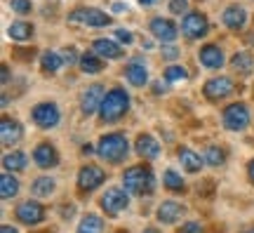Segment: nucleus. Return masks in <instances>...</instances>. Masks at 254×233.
<instances>
[{
	"label": "nucleus",
	"instance_id": "nucleus-3",
	"mask_svg": "<svg viewBox=\"0 0 254 233\" xmlns=\"http://www.w3.org/2000/svg\"><path fill=\"white\" fill-rule=\"evenodd\" d=\"M129 108V94H127L123 87H113V90L106 92V97L101 101L99 108V118L101 123H116L127 113Z\"/></svg>",
	"mask_w": 254,
	"mask_h": 233
},
{
	"label": "nucleus",
	"instance_id": "nucleus-26",
	"mask_svg": "<svg viewBox=\"0 0 254 233\" xmlns=\"http://www.w3.org/2000/svg\"><path fill=\"white\" fill-rule=\"evenodd\" d=\"M17 193H19V179L12 172H5L0 177V196H2V200H9V198H14Z\"/></svg>",
	"mask_w": 254,
	"mask_h": 233
},
{
	"label": "nucleus",
	"instance_id": "nucleus-38",
	"mask_svg": "<svg viewBox=\"0 0 254 233\" xmlns=\"http://www.w3.org/2000/svg\"><path fill=\"white\" fill-rule=\"evenodd\" d=\"M179 233H202V226L198 222H186V224H182Z\"/></svg>",
	"mask_w": 254,
	"mask_h": 233
},
{
	"label": "nucleus",
	"instance_id": "nucleus-12",
	"mask_svg": "<svg viewBox=\"0 0 254 233\" xmlns=\"http://www.w3.org/2000/svg\"><path fill=\"white\" fill-rule=\"evenodd\" d=\"M17 219L21 224L36 226L45 219V207L40 205V203H36V200H24L17 207Z\"/></svg>",
	"mask_w": 254,
	"mask_h": 233
},
{
	"label": "nucleus",
	"instance_id": "nucleus-35",
	"mask_svg": "<svg viewBox=\"0 0 254 233\" xmlns=\"http://www.w3.org/2000/svg\"><path fill=\"white\" fill-rule=\"evenodd\" d=\"M172 14H189V0H170Z\"/></svg>",
	"mask_w": 254,
	"mask_h": 233
},
{
	"label": "nucleus",
	"instance_id": "nucleus-10",
	"mask_svg": "<svg viewBox=\"0 0 254 233\" xmlns=\"http://www.w3.org/2000/svg\"><path fill=\"white\" fill-rule=\"evenodd\" d=\"M33 123H36L38 127H43V130H47V127H57L59 125V120H62V113H59V106L57 104H52V101H43V104H38L36 108H33Z\"/></svg>",
	"mask_w": 254,
	"mask_h": 233
},
{
	"label": "nucleus",
	"instance_id": "nucleus-28",
	"mask_svg": "<svg viewBox=\"0 0 254 233\" xmlns=\"http://www.w3.org/2000/svg\"><path fill=\"white\" fill-rule=\"evenodd\" d=\"M78 233H104V219L99 215H85L78 224Z\"/></svg>",
	"mask_w": 254,
	"mask_h": 233
},
{
	"label": "nucleus",
	"instance_id": "nucleus-45",
	"mask_svg": "<svg viewBox=\"0 0 254 233\" xmlns=\"http://www.w3.org/2000/svg\"><path fill=\"white\" fill-rule=\"evenodd\" d=\"M139 2H141V5H153L155 0H139Z\"/></svg>",
	"mask_w": 254,
	"mask_h": 233
},
{
	"label": "nucleus",
	"instance_id": "nucleus-37",
	"mask_svg": "<svg viewBox=\"0 0 254 233\" xmlns=\"http://www.w3.org/2000/svg\"><path fill=\"white\" fill-rule=\"evenodd\" d=\"M116 38H118L120 43H125V45H132V43H134V36H132L127 28H118V31H116Z\"/></svg>",
	"mask_w": 254,
	"mask_h": 233
},
{
	"label": "nucleus",
	"instance_id": "nucleus-9",
	"mask_svg": "<svg viewBox=\"0 0 254 233\" xmlns=\"http://www.w3.org/2000/svg\"><path fill=\"white\" fill-rule=\"evenodd\" d=\"M106 181V172L101 170L99 165H82L78 170V188L90 193L94 188H99Z\"/></svg>",
	"mask_w": 254,
	"mask_h": 233
},
{
	"label": "nucleus",
	"instance_id": "nucleus-20",
	"mask_svg": "<svg viewBox=\"0 0 254 233\" xmlns=\"http://www.w3.org/2000/svg\"><path fill=\"white\" fill-rule=\"evenodd\" d=\"M92 52H97L101 59H120V57H123V47H120L116 40L97 38V40L92 43Z\"/></svg>",
	"mask_w": 254,
	"mask_h": 233
},
{
	"label": "nucleus",
	"instance_id": "nucleus-18",
	"mask_svg": "<svg viewBox=\"0 0 254 233\" xmlns=\"http://www.w3.org/2000/svg\"><path fill=\"white\" fill-rule=\"evenodd\" d=\"M125 78L129 80V85L134 87H144L148 82V69L141 59H132V62L125 66Z\"/></svg>",
	"mask_w": 254,
	"mask_h": 233
},
{
	"label": "nucleus",
	"instance_id": "nucleus-4",
	"mask_svg": "<svg viewBox=\"0 0 254 233\" xmlns=\"http://www.w3.org/2000/svg\"><path fill=\"white\" fill-rule=\"evenodd\" d=\"M68 24H80V26H109L111 17L97 7H78L68 14Z\"/></svg>",
	"mask_w": 254,
	"mask_h": 233
},
{
	"label": "nucleus",
	"instance_id": "nucleus-34",
	"mask_svg": "<svg viewBox=\"0 0 254 233\" xmlns=\"http://www.w3.org/2000/svg\"><path fill=\"white\" fill-rule=\"evenodd\" d=\"M9 7L17 14H28L31 12V0H9Z\"/></svg>",
	"mask_w": 254,
	"mask_h": 233
},
{
	"label": "nucleus",
	"instance_id": "nucleus-7",
	"mask_svg": "<svg viewBox=\"0 0 254 233\" xmlns=\"http://www.w3.org/2000/svg\"><path fill=\"white\" fill-rule=\"evenodd\" d=\"M182 31L186 38L198 40V38H205L209 33V21L202 12H189L182 19Z\"/></svg>",
	"mask_w": 254,
	"mask_h": 233
},
{
	"label": "nucleus",
	"instance_id": "nucleus-47",
	"mask_svg": "<svg viewBox=\"0 0 254 233\" xmlns=\"http://www.w3.org/2000/svg\"><path fill=\"white\" fill-rule=\"evenodd\" d=\"M247 233H254V229H250V231H247Z\"/></svg>",
	"mask_w": 254,
	"mask_h": 233
},
{
	"label": "nucleus",
	"instance_id": "nucleus-13",
	"mask_svg": "<svg viewBox=\"0 0 254 233\" xmlns=\"http://www.w3.org/2000/svg\"><path fill=\"white\" fill-rule=\"evenodd\" d=\"M106 97V92H104V85H90L87 90L80 94V111L85 116H92L94 111H99L101 108V101Z\"/></svg>",
	"mask_w": 254,
	"mask_h": 233
},
{
	"label": "nucleus",
	"instance_id": "nucleus-5",
	"mask_svg": "<svg viewBox=\"0 0 254 233\" xmlns=\"http://www.w3.org/2000/svg\"><path fill=\"white\" fill-rule=\"evenodd\" d=\"M99 205L109 217H118L120 212L127 210V205H129V196H127L125 188H109V191L101 196Z\"/></svg>",
	"mask_w": 254,
	"mask_h": 233
},
{
	"label": "nucleus",
	"instance_id": "nucleus-36",
	"mask_svg": "<svg viewBox=\"0 0 254 233\" xmlns=\"http://www.w3.org/2000/svg\"><path fill=\"white\" fill-rule=\"evenodd\" d=\"M62 57H64V62L68 64V66H71V64H75V62H80V57H78V52H75V47H66Z\"/></svg>",
	"mask_w": 254,
	"mask_h": 233
},
{
	"label": "nucleus",
	"instance_id": "nucleus-27",
	"mask_svg": "<svg viewBox=\"0 0 254 233\" xmlns=\"http://www.w3.org/2000/svg\"><path fill=\"white\" fill-rule=\"evenodd\" d=\"M2 167H5V172H21L24 167H26V153L21 151H12L7 153L5 158H2Z\"/></svg>",
	"mask_w": 254,
	"mask_h": 233
},
{
	"label": "nucleus",
	"instance_id": "nucleus-42",
	"mask_svg": "<svg viewBox=\"0 0 254 233\" xmlns=\"http://www.w3.org/2000/svg\"><path fill=\"white\" fill-rule=\"evenodd\" d=\"M0 233H19V231L14 229V226H7V224H5L2 229H0Z\"/></svg>",
	"mask_w": 254,
	"mask_h": 233
},
{
	"label": "nucleus",
	"instance_id": "nucleus-46",
	"mask_svg": "<svg viewBox=\"0 0 254 233\" xmlns=\"http://www.w3.org/2000/svg\"><path fill=\"white\" fill-rule=\"evenodd\" d=\"M144 233H160L158 229H144Z\"/></svg>",
	"mask_w": 254,
	"mask_h": 233
},
{
	"label": "nucleus",
	"instance_id": "nucleus-29",
	"mask_svg": "<svg viewBox=\"0 0 254 233\" xmlns=\"http://www.w3.org/2000/svg\"><path fill=\"white\" fill-rule=\"evenodd\" d=\"M231 66L236 69L238 73H243V76H247V73L254 69V59L250 52H236L233 54V59H231Z\"/></svg>",
	"mask_w": 254,
	"mask_h": 233
},
{
	"label": "nucleus",
	"instance_id": "nucleus-11",
	"mask_svg": "<svg viewBox=\"0 0 254 233\" xmlns=\"http://www.w3.org/2000/svg\"><path fill=\"white\" fill-rule=\"evenodd\" d=\"M148 31H151V36H153L155 40H160V43H174V40H177V36H179V28H177V24H174L172 19H163V17L151 19Z\"/></svg>",
	"mask_w": 254,
	"mask_h": 233
},
{
	"label": "nucleus",
	"instance_id": "nucleus-33",
	"mask_svg": "<svg viewBox=\"0 0 254 233\" xmlns=\"http://www.w3.org/2000/svg\"><path fill=\"white\" fill-rule=\"evenodd\" d=\"M163 181H165V186L170 188V191H177V193H179V191H186V184H184V179L174 170H165Z\"/></svg>",
	"mask_w": 254,
	"mask_h": 233
},
{
	"label": "nucleus",
	"instance_id": "nucleus-31",
	"mask_svg": "<svg viewBox=\"0 0 254 233\" xmlns=\"http://www.w3.org/2000/svg\"><path fill=\"white\" fill-rule=\"evenodd\" d=\"M226 160V151L224 149H219V146H207V151H205V162L212 165V167H219V165H224Z\"/></svg>",
	"mask_w": 254,
	"mask_h": 233
},
{
	"label": "nucleus",
	"instance_id": "nucleus-44",
	"mask_svg": "<svg viewBox=\"0 0 254 233\" xmlns=\"http://www.w3.org/2000/svg\"><path fill=\"white\" fill-rule=\"evenodd\" d=\"M113 9H116V12L120 14V9H125V5H120V2H116V5H113Z\"/></svg>",
	"mask_w": 254,
	"mask_h": 233
},
{
	"label": "nucleus",
	"instance_id": "nucleus-40",
	"mask_svg": "<svg viewBox=\"0 0 254 233\" xmlns=\"http://www.w3.org/2000/svg\"><path fill=\"white\" fill-rule=\"evenodd\" d=\"M0 73H2V85H7V82H9V69H7V66H2V69H0Z\"/></svg>",
	"mask_w": 254,
	"mask_h": 233
},
{
	"label": "nucleus",
	"instance_id": "nucleus-22",
	"mask_svg": "<svg viewBox=\"0 0 254 233\" xmlns=\"http://www.w3.org/2000/svg\"><path fill=\"white\" fill-rule=\"evenodd\" d=\"M179 160H182L184 170L190 172V174H195V172H200V167L205 165V158H200L195 151H190L189 146H182L179 149Z\"/></svg>",
	"mask_w": 254,
	"mask_h": 233
},
{
	"label": "nucleus",
	"instance_id": "nucleus-21",
	"mask_svg": "<svg viewBox=\"0 0 254 233\" xmlns=\"http://www.w3.org/2000/svg\"><path fill=\"white\" fill-rule=\"evenodd\" d=\"M134 149H136V153H139L141 158H146V160H153V158L160 155V144L155 142L151 135H139L136 137Z\"/></svg>",
	"mask_w": 254,
	"mask_h": 233
},
{
	"label": "nucleus",
	"instance_id": "nucleus-17",
	"mask_svg": "<svg viewBox=\"0 0 254 233\" xmlns=\"http://www.w3.org/2000/svg\"><path fill=\"white\" fill-rule=\"evenodd\" d=\"M158 222H163V224H174V222H179L184 215H186V207L182 203H177V200H165L163 205L158 207Z\"/></svg>",
	"mask_w": 254,
	"mask_h": 233
},
{
	"label": "nucleus",
	"instance_id": "nucleus-16",
	"mask_svg": "<svg viewBox=\"0 0 254 233\" xmlns=\"http://www.w3.org/2000/svg\"><path fill=\"white\" fill-rule=\"evenodd\" d=\"M198 59H200V64H202L205 69H209V71H217V69H221V66H224V52H221V47H219V45L200 47Z\"/></svg>",
	"mask_w": 254,
	"mask_h": 233
},
{
	"label": "nucleus",
	"instance_id": "nucleus-43",
	"mask_svg": "<svg viewBox=\"0 0 254 233\" xmlns=\"http://www.w3.org/2000/svg\"><path fill=\"white\" fill-rule=\"evenodd\" d=\"M153 87H155V94H160V92H165V87H163V82H155V85H153Z\"/></svg>",
	"mask_w": 254,
	"mask_h": 233
},
{
	"label": "nucleus",
	"instance_id": "nucleus-19",
	"mask_svg": "<svg viewBox=\"0 0 254 233\" xmlns=\"http://www.w3.org/2000/svg\"><path fill=\"white\" fill-rule=\"evenodd\" d=\"M221 21H224L228 28L240 31V28L247 24V9L243 7V5H228V7L224 9V14H221Z\"/></svg>",
	"mask_w": 254,
	"mask_h": 233
},
{
	"label": "nucleus",
	"instance_id": "nucleus-2",
	"mask_svg": "<svg viewBox=\"0 0 254 233\" xmlns=\"http://www.w3.org/2000/svg\"><path fill=\"white\" fill-rule=\"evenodd\" d=\"M127 153H129V142H127L125 135H120V132H111V135H104L97 144V155H99L101 160L106 162H123L127 158Z\"/></svg>",
	"mask_w": 254,
	"mask_h": 233
},
{
	"label": "nucleus",
	"instance_id": "nucleus-30",
	"mask_svg": "<svg viewBox=\"0 0 254 233\" xmlns=\"http://www.w3.org/2000/svg\"><path fill=\"white\" fill-rule=\"evenodd\" d=\"M31 191H33V196L36 198L52 196V193H55V179H52V177H38V179L33 181Z\"/></svg>",
	"mask_w": 254,
	"mask_h": 233
},
{
	"label": "nucleus",
	"instance_id": "nucleus-24",
	"mask_svg": "<svg viewBox=\"0 0 254 233\" xmlns=\"http://www.w3.org/2000/svg\"><path fill=\"white\" fill-rule=\"evenodd\" d=\"M33 24H28V21H12L7 28V36L12 40H19V43H24V40H31L33 38Z\"/></svg>",
	"mask_w": 254,
	"mask_h": 233
},
{
	"label": "nucleus",
	"instance_id": "nucleus-41",
	"mask_svg": "<svg viewBox=\"0 0 254 233\" xmlns=\"http://www.w3.org/2000/svg\"><path fill=\"white\" fill-rule=\"evenodd\" d=\"M247 174H250V181L254 184V160H250V165H247Z\"/></svg>",
	"mask_w": 254,
	"mask_h": 233
},
{
	"label": "nucleus",
	"instance_id": "nucleus-15",
	"mask_svg": "<svg viewBox=\"0 0 254 233\" xmlns=\"http://www.w3.org/2000/svg\"><path fill=\"white\" fill-rule=\"evenodd\" d=\"M21 137H24V127L19 125V120H14V118H2L0 120V139H2V146L17 144Z\"/></svg>",
	"mask_w": 254,
	"mask_h": 233
},
{
	"label": "nucleus",
	"instance_id": "nucleus-1",
	"mask_svg": "<svg viewBox=\"0 0 254 233\" xmlns=\"http://www.w3.org/2000/svg\"><path fill=\"white\" fill-rule=\"evenodd\" d=\"M123 186L132 196H148L155 188V174L146 165H134L123 172Z\"/></svg>",
	"mask_w": 254,
	"mask_h": 233
},
{
	"label": "nucleus",
	"instance_id": "nucleus-39",
	"mask_svg": "<svg viewBox=\"0 0 254 233\" xmlns=\"http://www.w3.org/2000/svg\"><path fill=\"white\" fill-rule=\"evenodd\" d=\"M163 57L165 59H177V57H179V50H177V47H165Z\"/></svg>",
	"mask_w": 254,
	"mask_h": 233
},
{
	"label": "nucleus",
	"instance_id": "nucleus-23",
	"mask_svg": "<svg viewBox=\"0 0 254 233\" xmlns=\"http://www.w3.org/2000/svg\"><path fill=\"white\" fill-rule=\"evenodd\" d=\"M64 57L55 50H45L43 57H40V66H43V71L45 73H59L64 69Z\"/></svg>",
	"mask_w": 254,
	"mask_h": 233
},
{
	"label": "nucleus",
	"instance_id": "nucleus-6",
	"mask_svg": "<svg viewBox=\"0 0 254 233\" xmlns=\"http://www.w3.org/2000/svg\"><path fill=\"white\" fill-rule=\"evenodd\" d=\"M224 127L231 130V132H240V130H245L250 125V108L245 104H231V106L224 108Z\"/></svg>",
	"mask_w": 254,
	"mask_h": 233
},
{
	"label": "nucleus",
	"instance_id": "nucleus-14",
	"mask_svg": "<svg viewBox=\"0 0 254 233\" xmlns=\"http://www.w3.org/2000/svg\"><path fill=\"white\" fill-rule=\"evenodd\" d=\"M33 160H36L38 167L50 170V167H57V165H59V153H57V149L50 142H43L33 149Z\"/></svg>",
	"mask_w": 254,
	"mask_h": 233
},
{
	"label": "nucleus",
	"instance_id": "nucleus-32",
	"mask_svg": "<svg viewBox=\"0 0 254 233\" xmlns=\"http://www.w3.org/2000/svg\"><path fill=\"white\" fill-rule=\"evenodd\" d=\"M165 80L167 82H184V80H189V71H186L184 66H179V64L167 66V69H165Z\"/></svg>",
	"mask_w": 254,
	"mask_h": 233
},
{
	"label": "nucleus",
	"instance_id": "nucleus-8",
	"mask_svg": "<svg viewBox=\"0 0 254 233\" xmlns=\"http://www.w3.org/2000/svg\"><path fill=\"white\" fill-rule=\"evenodd\" d=\"M236 90V82L231 80L228 76H217V78H209L202 87V94L209 99V101H221L226 99L228 94H233Z\"/></svg>",
	"mask_w": 254,
	"mask_h": 233
},
{
	"label": "nucleus",
	"instance_id": "nucleus-25",
	"mask_svg": "<svg viewBox=\"0 0 254 233\" xmlns=\"http://www.w3.org/2000/svg\"><path fill=\"white\" fill-rule=\"evenodd\" d=\"M80 71L82 73H90V76H94V73H101V69H104V59H101L97 52H85L80 57Z\"/></svg>",
	"mask_w": 254,
	"mask_h": 233
}]
</instances>
